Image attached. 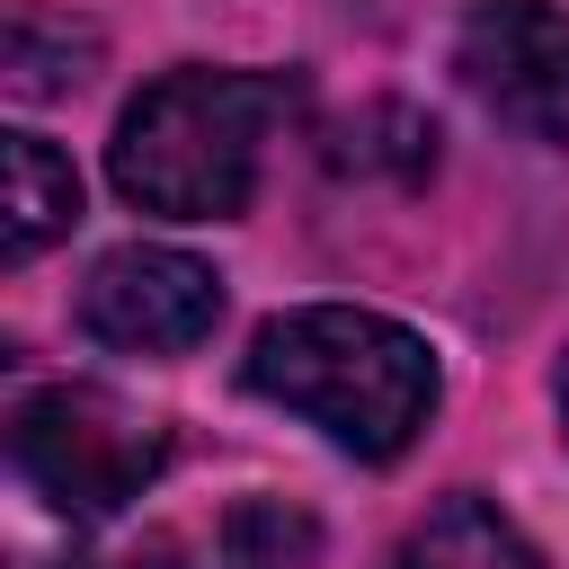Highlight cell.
Masks as SVG:
<instances>
[{"instance_id":"cell-6","label":"cell","mask_w":569,"mask_h":569,"mask_svg":"<svg viewBox=\"0 0 569 569\" xmlns=\"http://www.w3.org/2000/svg\"><path fill=\"white\" fill-rule=\"evenodd\" d=\"M373 569H542V551L525 542V525H516L498 498L445 489V498H427V507L373 551Z\"/></svg>"},{"instance_id":"cell-12","label":"cell","mask_w":569,"mask_h":569,"mask_svg":"<svg viewBox=\"0 0 569 569\" xmlns=\"http://www.w3.org/2000/svg\"><path fill=\"white\" fill-rule=\"evenodd\" d=\"M18 569H89V560H18Z\"/></svg>"},{"instance_id":"cell-1","label":"cell","mask_w":569,"mask_h":569,"mask_svg":"<svg viewBox=\"0 0 569 569\" xmlns=\"http://www.w3.org/2000/svg\"><path fill=\"white\" fill-rule=\"evenodd\" d=\"M302 116L293 71L258 62H178L142 80L107 133V178L133 213L160 222H240L258 204L276 133Z\"/></svg>"},{"instance_id":"cell-2","label":"cell","mask_w":569,"mask_h":569,"mask_svg":"<svg viewBox=\"0 0 569 569\" xmlns=\"http://www.w3.org/2000/svg\"><path fill=\"white\" fill-rule=\"evenodd\" d=\"M240 382L276 400L284 418L320 427V445H338L347 462H400L445 400L436 347L409 320L365 311V302H293L258 320Z\"/></svg>"},{"instance_id":"cell-8","label":"cell","mask_w":569,"mask_h":569,"mask_svg":"<svg viewBox=\"0 0 569 569\" xmlns=\"http://www.w3.org/2000/svg\"><path fill=\"white\" fill-rule=\"evenodd\" d=\"M98 71V27L44 9V0H9V44H0V80L18 107H44V98H71L80 80Z\"/></svg>"},{"instance_id":"cell-11","label":"cell","mask_w":569,"mask_h":569,"mask_svg":"<svg viewBox=\"0 0 569 569\" xmlns=\"http://www.w3.org/2000/svg\"><path fill=\"white\" fill-rule=\"evenodd\" d=\"M551 409H560V436H569V356L551 365Z\"/></svg>"},{"instance_id":"cell-9","label":"cell","mask_w":569,"mask_h":569,"mask_svg":"<svg viewBox=\"0 0 569 569\" xmlns=\"http://www.w3.org/2000/svg\"><path fill=\"white\" fill-rule=\"evenodd\" d=\"M320 560V516L293 507V498H231L213 516V542H204V569H311Z\"/></svg>"},{"instance_id":"cell-5","label":"cell","mask_w":569,"mask_h":569,"mask_svg":"<svg viewBox=\"0 0 569 569\" xmlns=\"http://www.w3.org/2000/svg\"><path fill=\"white\" fill-rule=\"evenodd\" d=\"M71 320L116 356H196L222 329V276L169 240H124L80 276Z\"/></svg>"},{"instance_id":"cell-4","label":"cell","mask_w":569,"mask_h":569,"mask_svg":"<svg viewBox=\"0 0 569 569\" xmlns=\"http://www.w3.org/2000/svg\"><path fill=\"white\" fill-rule=\"evenodd\" d=\"M453 71L507 133L569 151V9L560 0H471L453 27Z\"/></svg>"},{"instance_id":"cell-3","label":"cell","mask_w":569,"mask_h":569,"mask_svg":"<svg viewBox=\"0 0 569 569\" xmlns=\"http://www.w3.org/2000/svg\"><path fill=\"white\" fill-rule=\"evenodd\" d=\"M169 462V427L107 382H36L9 409V471L62 525L124 516Z\"/></svg>"},{"instance_id":"cell-10","label":"cell","mask_w":569,"mask_h":569,"mask_svg":"<svg viewBox=\"0 0 569 569\" xmlns=\"http://www.w3.org/2000/svg\"><path fill=\"white\" fill-rule=\"evenodd\" d=\"M116 569H196V560H187V542H178V533H142Z\"/></svg>"},{"instance_id":"cell-7","label":"cell","mask_w":569,"mask_h":569,"mask_svg":"<svg viewBox=\"0 0 569 569\" xmlns=\"http://www.w3.org/2000/svg\"><path fill=\"white\" fill-rule=\"evenodd\" d=\"M0 178H9L0 267H27V258H44V249L80 222V169H71L44 133H0Z\"/></svg>"}]
</instances>
